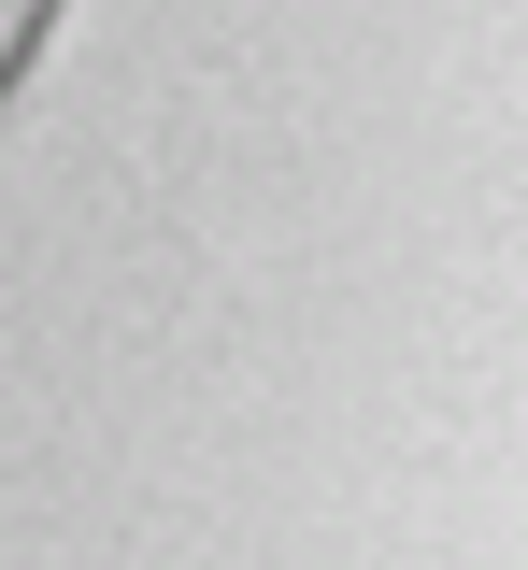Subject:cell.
<instances>
[{"mask_svg":"<svg viewBox=\"0 0 528 570\" xmlns=\"http://www.w3.org/2000/svg\"><path fill=\"white\" fill-rule=\"evenodd\" d=\"M72 0H0V100H14V71L43 58V29H58Z\"/></svg>","mask_w":528,"mask_h":570,"instance_id":"1","label":"cell"}]
</instances>
